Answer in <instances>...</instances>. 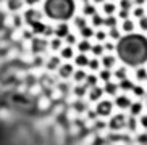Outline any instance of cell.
<instances>
[{"label":"cell","instance_id":"1","mask_svg":"<svg viewBox=\"0 0 147 145\" xmlns=\"http://www.w3.org/2000/svg\"><path fill=\"white\" fill-rule=\"evenodd\" d=\"M117 53L128 66H141L147 61V37L134 32L123 36L117 44Z\"/></svg>","mask_w":147,"mask_h":145},{"label":"cell","instance_id":"9","mask_svg":"<svg viewBox=\"0 0 147 145\" xmlns=\"http://www.w3.org/2000/svg\"><path fill=\"white\" fill-rule=\"evenodd\" d=\"M113 61H115V60H113V58H110V56H108V58H105V66H107V68H110Z\"/></svg>","mask_w":147,"mask_h":145},{"label":"cell","instance_id":"5","mask_svg":"<svg viewBox=\"0 0 147 145\" xmlns=\"http://www.w3.org/2000/svg\"><path fill=\"white\" fill-rule=\"evenodd\" d=\"M118 105H120L121 108H125V107H129V100L126 97H120L118 98Z\"/></svg>","mask_w":147,"mask_h":145},{"label":"cell","instance_id":"7","mask_svg":"<svg viewBox=\"0 0 147 145\" xmlns=\"http://www.w3.org/2000/svg\"><path fill=\"white\" fill-rule=\"evenodd\" d=\"M78 64H87V58L86 56H78Z\"/></svg>","mask_w":147,"mask_h":145},{"label":"cell","instance_id":"11","mask_svg":"<svg viewBox=\"0 0 147 145\" xmlns=\"http://www.w3.org/2000/svg\"><path fill=\"white\" fill-rule=\"evenodd\" d=\"M86 48H89V44H87V42H82V44H81V50L86 52Z\"/></svg>","mask_w":147,"mask_h":145},{"label":"cell","instance_id":"13","mask_svg":"<svg viewBox=\"0 0 147 145\" xmlns=\"http://www.w3.org/2000/svg\"><path fill=\"white\" fill-rule=\"evenodd\" d=\"M63 55H65V56H69V55H71V52H69V48H65V52H63Z\"/></svg>","mask_w":147,"mask_h":145},{"label":"cell","instance_id":"4","mask_svg":"<svg viewBox=\"0 0 147 145\" xmlns=\"http://www.w3.org/2000/svg\"><path fill=\"white\" fill-rule=\"evenodd\" d=\"M110 108H112V105H110L108 102H104L102 103V107H99V111L100 113H104V115H107L108 111H110Z\"/></svg>","mask_w":147,"mask_h":145},{"label":"cell","instance_id":"14","mask_svg":"<svg viewBox=\"0 0 147 145\" xmlns=\"http://www.w3.org/2000/svg\"><path fill=\"white\" fill-rule=\"evenodd\" d=\"M142 124L147 128V116H144V118H142Z\"/></svg>","mask_w":147,"mask_h":145},{"label":"cell","instance_id":"3","mask_svg":"<svg viewBox=\"0 0 147 145\" xmlns=\"http://www.w3.org/2000/svg\"><path fill=\"white\" fill-rule=\"evenodd\" d=\"M133 21H129V19H125V21H123V31H125V32H128V34H129V32H133Z\"/></svg>","mask_w":147,"mask_h":145},{"label":"cell","instance_id":"8","mask_svg":"<svg viewBox=\"0 0 147 145\" xmlns=\"http://www.w3.org/2000/svg\"><path fill=\"white\" fill-rule=\"evenodd\" d=\"M138 77H139V79H146V77H147L146 71H144V69H139V71H138Z\"/></svg>","mask_w":147,"mask_h":145},{"label":"cell","instance_id":"10","mask_svg":"<svg viewBox=\"0 0 147 145\" xmlns=\"http://www.w3.org/2000/svg\"><path fill=\"white\" fill-rule=\"evenodd\" d=\"M105 10H107V13H108V15H112V13H113V10H115V7H113V5H107V7H105Z\"/></svg>","mask_w":147,"mask_h":145},{"label":"cell","instance_id":"2","mask_svg":"<svg viewBox=\"0 0 147 145\" xmlns=\"http://www.w3.org/2000/svg\"><path fill=\"white\" fill-rule=\"evenodd\" d=\"M44 10L47 16L57 21L69 19L74 13V2L73 0H45Z\"/></svg>","mask_w":147,"mask_h":145},{"label":"cell","instance_id":"15","mask_svg":"<svg viewBox=\"0 0 147 145\" xmlns=\"http://www.w3.org/2000/svg\"><path fill=\"white\" fill-rule=\"evenodd\" d=\"M28 2H29V3H34V2H37V0H28Z\"/></svg>","mask_w":147,"mask_h":145},{"label":"cell","instance_id":"6","mask_svg":"<svg viewBox=\"0 0 147 145\" xmlns=\"http://www.w3.org/2000/svg\"><path fill=\"white\" fill-rule=\"evenodd\" d=\"M139 26H141V29L147 31V16H142L139 19Z\"/></svg>","mask_w":147,"mask_h":145},{"label":"cell","instance_id":"12","mask_svg":"<svg viewBox=\"0 0 147 145\" xmlns=\"http://www.w3.org/2000/svg\"><path fill=\"white\" fill-rule=\"evenodd\" d=\"M94 52H95V55H99L100 52H102V47H94Z\"/></svg>","mask_w":147,"mask_h":145}]
</instances>
